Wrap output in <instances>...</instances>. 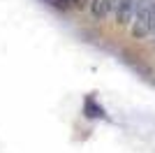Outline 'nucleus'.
Masks as SVG:
<instances>
[{
    "instance_id": "obj_1",
    "label": "nucleus",
    "mask_w": 155,
    "mask_h": 153,
    "mask_svg": "<svg viewBox=\"0 0 155 153\" xmlns=\"http://www.w3.org/2000/svg\"><path fill=\"white\" fill-rule=\"evenodd\" d=\"M116 21L120 25H127L134 16V0H120V5L116 7Z\"/></svg>"
},
{
    "instance_id": "obj_2",
    "label": "nucleus",
    "mask_w": 155,
    "mask_h": 153,
    "mask_svg": "<svg viewBox=\"0 0 155 153\" xmlns=\"http://www.w3.org/2000/svg\"><path fill=\"white\" fill-rule=\"evenodd\" d=\"M84 114L88 116V118H104V109L100 107L93 97H86V102H84Z\"/></svg>"
},
{
    "instance_id": "obj_3",
    "label": "nucleus",
    "mask_w": 155,
    "mask_h": 153,
    "mask_svg": "<svg viewBox=\"0 0 155 153\" xmlns=\"http://www.w3.org/2000/svg\"><path fill=\"white\" fill-rule=\"evenodd\" d=\"M91 14L95 16V19L102 21L107 14H109V5H107V0H93L91 2Z\"/></svg>"
},
{
    "instance_id": "obj_4",
    "label": "nucleus",
    "mask_w": 155,
    "mask_h": 153,
    "mask_svg": "<svg viewBox=\"0 0 155 153\" xmlns=\"http://www.w3.org/2000/svg\"><path fill=\"white\" fill-rule=\"evenodd\" d=\"M148 16H150V32H155V2L148 5Z\"/></svg>"
},
{
    "instance_id": "obj_5",
    "label": "nucleus",
    "mask_w": 155,
    "mask_h": 153,
    "mask_svg": "<svg viewBox=\"0 0 155 153\" xmlns=\"http://www.w3.org/2000/svg\"><path fill=\"white\" fill-rule=\"evenodd\" d=\"M107 5H109V12H116V7L120 5V0H107Z\"/></svg>"
},
{
    "instance_id": "obj_6",
    "label": "nucleus",
    "mask_w": 155,
    "mask_h": 153,
    "mask_svg": "<svg viewBox=\"0 0 155 153\" xmlns=\"http://www.w3.org/2000/svg\"><path fill=\"white\" fill-rule=\"evenodd\" d=\"M137 2H146V5H150V2H155V0H137Z\"/></svg>"
}]
</instances>
